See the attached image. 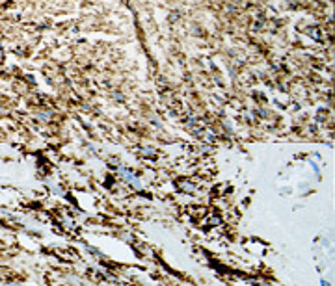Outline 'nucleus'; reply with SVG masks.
<instances>
[{"mask_svg": "<svg viewBox=\"0 0 335 286\" xmlns=\"http://www.w3.org/2000/svg\"><path fill=\"white\" fill-rule=\"evenodd\" d=\"M320 286H330V283H326V281H320Z\"/></svg>", "mask_w": 335, "mask_h": 286, "instance_id": "1", "label": "nucleus"}]
</instances>
